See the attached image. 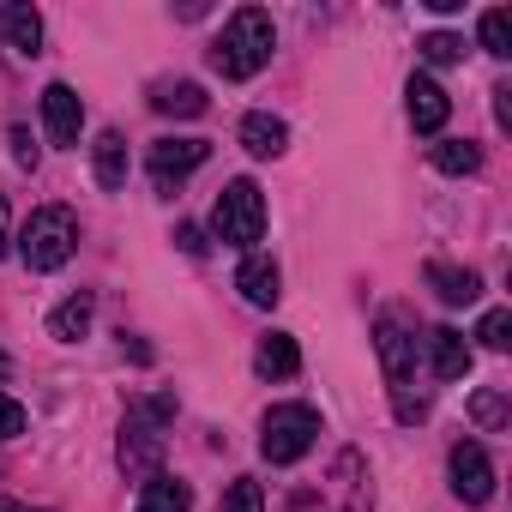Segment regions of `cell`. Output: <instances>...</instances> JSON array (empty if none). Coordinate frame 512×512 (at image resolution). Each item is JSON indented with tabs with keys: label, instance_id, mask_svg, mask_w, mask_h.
Listing matches in <instances>:
<instances>
[{
	"label": "cell",
	"instance_id": "cell-16",
	"mask_svg": "<svg viewBox=\"0 0 512 512\" xmlns=\"http://www.w3.org/2000/svg\"><path fill=\"white\" fill-rule=\"evenodd\" d=\"M91 163H97V187H109V193H121V187H127V139H121L115 127H109V133H97Z\"/></svg>",
	"mask_w": 512,
	"mask_h": 512
},
{
	"label": "cell",
	"instance_id": "cell-8",
	"mask_svg": "<svg viewBox=\"0 0 512 512\" xmlns=\"http://www.w3.org/2000/svg\"><path fill=\"white\" fill-rule=\"evenodd\" d=\"M205 157H211V145H205V139H157V145H151V181L169 193V187H175V181H187Z\"/></svg>",
	"mask_w": 512,
	"mask_h": 512
},
{
	"label": "cell",
	"instance_id": "cell-26",
	"mask_svg": "<svg viewBox=\"0 0 512 512\" xmlns=\"http://www.w3.org/2000/svg\"><path fill=\"white\" fill-rule=\"evenodd\" d=\"M25 434V404L0 392V440H19Z\"/></svg>",
	"mask_w": 512,
	"mask_h": 512
},
{
	"label": "cell",
	"instance_id": "cell-31",
	"mask_svg": "<svg viewBox=\"0 0 512 512\" xmlns=\"http://www.w3.org/2000/svg\"><path fill=\"white\" fill-rule=\"evenodd\" d=\"M7 241L13 235H7V199H0V260H7Z\"/></svg>",
	"mask_w": 512,
	"mask_h": 512
},
{
	"label": "cell",
	"instance_id": "cell-20",
	"mask_svg": "<svg viewBox=\"0 0 512 512\" xmlns=\"http://www.w3.org/2000/svg\"><path fill=\"white\" fill-rule=\"evenodd\" d=\"M139 512H193V488L157 470V476H145V500H139Z\"/></svg>",
	"mask_w": 512,
	"mask_h": 512
},
{
	"label": "cell",
	"instance_id": "cell-5",
	"mask_svg": "<svg viewBox=\"0 0 512 512\" xmlns=\"http://www.w3.org/2000/svg\"><path fill=\"white\" fill-rule=\"evenodd\" d=\"M211 229H217V241H229V247H247V253H253V241L266 235V193L253 187L247 175H235V181L217 193Z\"/></svg>",
	"mask_w": 512,
	"mask_h": 512
},
{
	"label": "cell",
	"instance_id": "cell-28",
	"mask_svg": "<svg viewBox=\"0 0 512 512\" xmlns=\"http://www.w3.org/2000/svg\"><path fill=\"white\" fill-rule=\"evenodd\" d=\"M13 157H19L25 169H37V145H31V133H25V127H13Z\"/></svg>",
	"mask_w": 512,
	"mask_h": 512
},
{
	"label": "cell",
	"instance_id": "cell-7",
	"mask_svg": "<svg viewBox=\"0 0 512 512\" xmlns=\"http://www.w3.org/2000/svg\"><path fill=\"white\" fill-rule=\"evenodd\" d=\"M452 494L464 506H488L494 500V464H488V452L476 440H458L452 446Z\"/></svg>",
	"mask_w": 512,
	"mask_h": 512
},
{
	"label": "cell",
	"instance_id": "cell-19",
	"mask_svg": "<svg viewBox=\"0 0 512 512\" xmlns=\"http://www.w3.org/2000/svg\"><path fill=\"white\" fill-rule=\"evenodd\" d=\"M91 314H97V302H91V290H79V296H67L55 314H49V338H61V344H79L85 332H91Z\"/></svg>",
	"mask_w": 512,
	"mask_h": 512
},
{
	"label": "cell",
	"instance_id": "cell-11",
	"mask_svg": "<svg viewBox=\"0 0 512 512\" xmlns=\"http://www.w3.org/2000/svg\"><path fill=\"white\" fill-rule=\"evenodd\" d=\"M404 97H410V127H416V133H440V127H446L452 103H446V91H440V85H434L428 73H416Z\"/></svg>",
	"mask_w": 512,
	"mask_h": 512
},
{
	"label": "cell",
	"instance_id": "cell-2",
	"mask_svg": "<svg viewBox=\"0 0 512 512\" xmlns=\"http://www.w3.org/2000/svg\"><path fill=\"white\" fill-rule=\"evenodd\" d=\"M374 350H380V368H386V386H392V416L398 422H422L428 398L416 392V338L404 332L398 314L374 320Z\"/></svg>",
	"mask_w": 512,
	"mask_h": 512
},
{
	"label": "cell",
	"instance_id": "cell-27",
	"mask_svg": "<svg viewBox=\"0 0 512 512\" xmlns=\"http://www.w3.org/2000/svg\"><path fill=\"white\" fill-rule=\"evenodd\" d=\"M470 410H476V422H482V428H500V422H506V398H500V392H476V404H470Z\"/></svg>",
	"mask_w": 512,
	"mask_h": 512
},
{
	"label": "cell",
	"instance_id": "cell-10",
	"mask_svg": "<svg viewBox=\"0 0 512 512\" xmlns=\"http://www.w3.org/2000/svg\"><path fill=\"white\" fill-rule=\"evenodd\" d=\"M235 290H241L253 308H278V296H284V272H278V260H272V253H247L241 272H235Z\"/></svg>",
	"mask_w": 512,
	"mask_h": 512
},
{
	"label": "cell",
	"instance_id": "cell-24",
	"mask_svg": "<svg viewBox=\"0 0 512 512\" xmlns=\"http://www.w3.org/2000/svg\"><path fill=\"white\" fill-rule=\"evenodd\" d=\"M217 512H266L260 482H253V476H235V482L223 488V506H217Z\"/></svg>",
	"mask_w": 512,
	"mask_h": 512
},
{
	"label": "cell",
	"instance_id": "cell-30",
	"mask_svg": "<svg viewBox=\"0 0 512 512\" xmlns=\"http://www.w3.org/2000/svg\"><path fill=\"white\" fill-rule=\"evenodd\" d=\"M494 115H500V127H512V91L506 85H494Z\"/></svg>",
	"mask_w": 512,
	"mask_h": 512
},
{
	"label": "cell",
	"instance_id": "cell-3",
	"mask_svg": "<svg viewBox=\"0 0 512 512\" xmlns=\"http://www.w3.org/2000/svg\"><path fill=\"white\" fill-rule=\"evenodd\" d=\"M73 247H79V223L67 205H43L31 211V223L19 229V253H25V266L31 272H61L73 260Z\"/></svg>",
	"mask_w": 512,
	"mask_h": 512
},
{
	"label": "cell",
	"instance_id": "cell-1",
	"mask_svg": "<svg viewBox=\"0 0 512 512\" xmlns=\"http://www.w3.org/2000/svg\"><path fill=\"white\" fill-rule=\"evenodd\" d=\"M272 49H278V25H272V13L241 7V13L223 25V37L211 43V67H217L223 79H253V73L272 61Z\"/></svg>",
	"mask_w": 512,
	"mask_h": 512
},
{
	"label": "cell",
	"instance_id": "cell-32",
	"mask_svg": "<svg viewBox=\"0 0 512 512\" xmlns=\"http://www.w3.org/2000/svg\"><path fill=\"white\" fill-rule=\"evenodd\" d=\"M0 512H37V506H25V500H0Z\"/></svg>",
	"mask_w": 512,
	"mask_h": 512
},
{
	"label": "cell",
	"instance_id": "cell-23",
	"mask_svg": "<svg viewBox=\"0 0 512 512\" xmlns=\"http://www.w3.org/2000/svg\"><path fill=\"white\" fill-rule=\"evenodd\" d=\"M416 49H422L428 67H458V61H464V37H452V31H428Z\"/></svg>",
	"mask_w": 512,
	"mask_h": 512
},
{
	"label": "cell",
	"instance_id": "cell-17",
	"mask_svg": "<svg viewBox=\"0 0 512 512\" xmlns=\"http://www.w3.org/2000/svg\"><path fill=\"white\" fill-rule=\"evenodd\" d=\"M253 368H260L266 380H290V374L302 368V350H296V338H290V332H272V338H260V350H253Z\"/></svg>",
	"mask_w": 512,
	"mask_h": 512
},
{
	"label": "cell",
	"instance_id": "cell-14",
	"mask_svg": "<svg viewBox=\"0 0 512 512\" xmlns=\"http://www.w3.org/2000/svg\"><path fill=\"white\" fill-rule=\"evenodd\" d=\"M0 43L13 55H43V19L31 7H0Z\"/></svg>",
	"mask_w": 512,
	"mask_h": 512
},
{
	"label": "cell",
	"instance_id": "cell-21",
	"mask_svg": "<svg viewBox=\"0 0 512 512\" xmlns=\"http://www.w3.org/2000/svg\"><path fill=\"white\" fill-rule=\"evenodd\" d=\"M434 169H440V175H476V169H482V151H476L470 139H440V145H434Z\"/></svg>",
	"mask_w": 512,
	"mask_h": 512
},
{
	"label": "cell",
	"instance_id": "cell-9",
	"mask_svg": "<svg viewBox=\"0 0 512 512\" xmlns=\"http://www.w3.org/2000/svg\"><path fill=\"white\" fill-rule=\"evenodd\" d=\"M43 127H49V145H79L85 103H79L73 85H49V91H43Z\"/></svg>",
	"mask_w": 512,
	"mask_h": 512
},
{
	"label": "cell",
	"instance_id": "cell-4",
	"mask_svg": "<svg viewBox=\"0 0 512 512\" xmlns=\"http://www.w3.org/2000/svg\"><path fill=\"white\" fill-rule=\"evenodd\" d=\"M320 440V410L314 404H272L266 422H260V452L266 464H296L308 458Z\"/></svg>",
	"mask_w": 512,
	"mask_h": 512
},
{
	"label": "cell",
	"instance_id": "cell-15",
	"mask_svg": "<svg viewBox=\"0 0 512 512\" xmlns=\"http://www.w3.org/2000/svg\"><path fill=\"white\" fill-rule=\"evenodd\" d=\"M241 145H247L253 157H284V145H290V127H284L278 115H266V109H253V115L241 121Z\"/></svg>",
	"mask_w": 512,
	"mask_h": 512
},
{
	"label": "cell",
	"instance_id": "cell-33",
	"mask_svg": "<svg viewBox=\"0 0 512 512\" xmlns=\"http://www.w3.org/2000/svg\"><path fill=\"white\" fill-rule=\"evenodd\" d=\"M0 374H7V356H0Z\"/></svg>",
	"mask_w": 512,
	"mask_h": 512
},
{
	"label": "cell",
	"instance_id": "cell-29",
	"mask_svg": "<svg viewBox=\"0 0 512 512\" xmlns=\"http://www.w3.org/2000/svg\"><path fill=\"white\" fill-rule=\"evenodd\" d=\"M175 241H181V253H193V260H199V253H205V235H199L193 223H181V229H175Z\"/></svg>",
	"mask_w": 512,
	"mask_h": 512
},
{
	"label": "cell",
	"instance_id": "cell-13",
	"mask_svg": "<svg viewBox=\"0 0 512 512\" xmlns=\"http://www.w3.org/2000/svg\"><path fill=\"white\" fill-rule=\"evenodd\" d=\"M428 362H434V374H440V380H464L476 356H470L464 332H452V326H434V332H428Z\"/></svg>",
	"mask_w": 512,
	"mask_h": 512
},
{
	"label": "cell",
	"instance_id": "cell-12",
	"mask_svg": "<svg viewBox=\"0 0 512 512\" xmlns=\"http://www.w3.org/2000/svg\"><path fill=\"white\" fill-rule=\"evenodd\" d=\"M428 284H434V296H440L446 308H470V302L482 296V278H476L470 266H446V260H428Z\"/></svg>",
	"mask_w": 512,
	"mask_h": 512
},
{
	"label": "cell",
	"instance_id": "cell-6",
	"mask_svg": "<svg viewBox=\"0 0 512 512\" xmlns=\"http://www.w3.org/2000/svg\"><path fill=\"white\" fill-rule=\"evenodd\" d=\"M157 464H163V434H157V422L133 404L127 422H121V470H127V476H157Z\"/></svg>",
	"mask_w": 512,
	"mask_h": 512
},
{
	"label": "cell",
	"instance_id": "cell-22",
	"mask_svg": "<svg viewBox=\"0 0 512 512\" xmlns=\"http://www.w3.org/2000/svg\"><path fill=\"white\" fill-rule=\"evenodd\" d=\"M482 49L500 55V61L512 55V13H506V7H488V13H482Z\"/></svg>",
	"mask_w": 512,
	"mask_h": 512
},
{
	"label": "cell",
	"instance_id": "cell-18",
	"mask_svg": "<svg viewBox=\"0 0 512 512\" xmlns=\"http://www.w3.org/2000/svg\"><path fill=\"white\" fill-rule=\"evenodd\" d=\"M151 109H157V115L193 121V115H205V85H193V79H163L157 97H151Z\"/></svg>",
	"mask_w": 512,
	"mask_h": 512
},
{
	"label": "cell",
	"instance_id": "cell-25",
	"mask_svg": "<svg viewBox=\"0 0 512 512\" xmlns=\"http://www.w3.org/2000/svg\"><path fill=\"white\" fill-rule=\"evenodd\" d=\"M506 332H512V314H506V308H494V314H482V326H476V338H482V350H506V344H512Z\"/></svg>",
	"mask_w": 512,
	"mask_h": 512
}]
</instances>
